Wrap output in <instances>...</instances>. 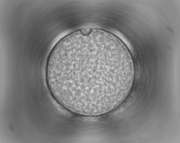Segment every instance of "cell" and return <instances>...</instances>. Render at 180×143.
<instances>
[{
    "instance_id": "obj_1",
    "label": "cell",
    "mask_w": 180,
    "mask_h": 143,
    "mask_svg": "<svg viewBox=\"0 0 180 143\" xmlns=\"http://www.w3.org/2000/svg\"><path fill=\"white\" fill-rule=\"evenodd\" d=\"M46 76L54 98L77 114H104L118 106L132 88L134 68L125 45L114 35L93 31L63 39L48 59Z\"/></svg>"
}]
</instances>
